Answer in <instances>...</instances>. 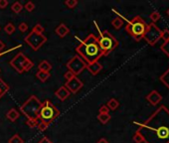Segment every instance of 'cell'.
Returning a JSON list of instances; mask_svg holds the SVG:
<instances>
[{
    "label": "cell",
    "instance_id": "30",
    "mask_svg": "<svg viewBox=\"0 0 169 143\" xmlns=\"http://www.w3.org/2000/svg\"><path fill=\"white\" fill-rule=\"evenodd\" d=\"M25 9H26L28 12H33L35 9V4L32 1H28L26 4H25Z\"/></svg>",
    "mask_w": 169,
    "mask_h": 143
},
{
    "label": "cell",
    "instance_id": "12",
    "mask_svg": "<svg viewBox=\"0 0 169 143\" xmlns=\"http://www.w3.org/2000/svg\"><path fill=\"white\" fill-rule=\"evenodd\" d=\"M86 69H87L93 76H96V75L103 70V66L100 65L99 62H93L92 64H88Z\"/></svg>",
    "mask_w": 169,
    "mask_h": 143
},
{
    "label": "cell",
    "instance_id": "16",
    "mask_svg": "<svg viewBox=\"0 0 169 143\" xmlns=\"http://www.w3.org/2000/svg\"><path fill=\"white\" fill-rule=\"evenodd\" d=\"M19 115H20V113H19V111H18L17 109L11 108V109H9L8 111H7L6 118L8 119L9 121H11V122H14V121H16L18 118H19Z\"/></svg>",
    "mask_w": 169,
    "mask_h": 143
},
{
    "label": "cell",
    "instance_id": "20",
    "mask_svg": "<svg viewBox=\"0 0 169 143\" xmlns=\"http://www.w3.org/2000/svg\"><path fill=\"white\" fill-rule=\"evenodd\" d=\"M106 106L109 107V109L110 110H116L118 106H120V102H118L117 99L116 98H110L106 103Z\"/></svg>",
    "mask_w": 169,
    "mask_h": 143
},
{
    "label": "cell",
    "instance_id": "34",
    "mask_svg": "<svg viewBox=\"0 0 169 143\" xmlns=\"http://www.w3.org/2000/svg\"><path fill=\"white\" fill-rule=\"evenodd\" d=\"M38 121H39V119H38V120H30V119H27L26 124H27L30 128H35V127H37Z\"/></svg>",
    "mask_w": 169,
    "mask_h": 143
},
{
    "label": "cell",
    "instance_id": "31",
    "mask_svg": "<svg viewBox=\"0 0 169 143\" xmlns=\"http://www.w3.org/2000/svg\"><path fill=\"white\" fill-rule=\"evenodd\" d=\"M161 50H162V52H164L165 55L169 57V41L164 42V44L161 46Z\"/></svg>",
    "mask_w": 169,
    "mask_h": 143
},
{
    "label": "cell",
    "instance_id": "24",
    "mask_svg": "<svg viewBox=\"0 0 169 143\" xmlns=\"http://www.w3.org/2000/svg\"><path fill=\"white\" fill-rule=\"evenodd\" d=\"M15 26L12 24V23H7L5 25V27H4V31H5V33L6 34H8V35H12L14 32H15Z\"/></svg>",
    "mask_w": 169,
    "mask_h": 143
},
{
    "label": "cell",
    "instance_id": "38",
    "mask_svg": "<svg viewBox=\"0 0 169 143\" xmlns=\"http://www.w3.org/2000/svg\"><path fill=\"white\" fill-rule=\"evenodd\" d=\"M110 111V109H109V107H107L106 105H102L100 107V109H99V112L100 114H107Z\"/></svg>",
    "mask_w": 169,
    "mask_h": 143
},
{
    "label": "cell",
    "instance_id": "13",
    "mask_svg": "<svg viewBox=\"0 0 169 143\" xmlns=\"http://www.w3.org/2000/svg\"><path fill=\"white\" fill-rule=\"evenodd\" d=\"M146 99L151 103L152 105H156L157 103H159L161 99H162V96L158 94L156 91H152L148 95L146 96Z\"/></svg>",
    "mask_w": 169,
    "mask_h": 143
},
{
    "label": "cell",
    "instance_id": "36",
    "mask_svg": "<svg viewBox=\"0 0 169 143\" xmlns=\"http://www.w3.org/2000/svg\"><path fill=\"white\" fill-rule=\"evenodd\" d=\"M37 127H38V129L40 130V131H45L47 128H48V125L39 120L38 121V124H37Z\"/></svg>",
    "mask_w": 169,
    "mask_h": 143
},
{
    "label": "cell",
    "instance_id": "15",
    "mask_svg": "<svg viewBox=\"0 0 169 143\" xmlns=\"http://www.w3.org/2000/svg\"><path fill=\"white\" fill-rule=\"evenodd\" d=\"M156 135L159 139H167L169 137V129L166 126H160L157 128Z\"/></svg>",
    "mask_w": 169,
    "mask_h": 143
},
{
    "label": "cell",
    "instance_id": "33",
    "mask_svg": "<svg viewBox=\"0 0 169 143\" xmlns=\"http://www.w3.org/2000/svg\"><path fill=\"white\" fill-rule=\"evenodd\" d=\"M150 19H151L153 22H156V21L159 20L160 19V14H159V12H157V11L152 12L151 14H150Z\"/></svg>",
    "mask_w": 169,
    "mask_h": 143
},
{
    "label": "cell",
    "instance_id": "18",
    "mask_svg": "<svg viewBox=\"0 0 169 143\" xmlns=\"http://www.w3.org/2000/svg\"><path fill=\"white\" fill-rule=\"evenodd\" d=\"M52 65H51V63L48 62V61H42V62H40V64L38 65V69L39 71H41V72H48V73H50V71L52 70Z\"/></svg>",
    "mask_w": 169,
    "mask_h": 143
},
{
    "label": "cell",
    "instance_id": "10",
    "mask_svg": "<svg viewBox=\"0 0 169 143\" xmlns=\"http://www.w3.org/2000/svg\"><path fill=\"white\" fill-rule=\"evenodd\" d=\"M65 87L67 88V89L71 92V94L76 95L77 92L84 87V83H83L78 77H75L72 78V80L68 81L67 83L65 84Z\"/></svg>",
    "mask_w": 169,
    "mask_h": 143
},
{
    "label": "cell",
    "instance_id": "43",
    "mask_svg": "<svg viewBox=\"0 0 169 143\" xmlns=\"http://www.w3.org/2000/svg\"><path fill=\"white\" fill-rule=\"evenodd\" d=\"M167 15H168V16H169V9H168V10H167Z\"/></svg>",
    "mask_w": 169,
    "mask_h": 143
},
{
    "label": "cell",
    "instance_id": "29",
    "mask_svg": "<svg viewBox=\"0 0 169 143\" xmlns=\"http://www.w3.org/2000/svg\"><path fill=\"white\" fill-rule=\"evenodd\" d=\"M161 81L164 83L165 85H167V88H169V70L165 73L162 77H161Z\"/></svg>",
    "mask_w": 169,
    "mask_h": 143
},
{
    "label": "cell",
    "instance_id": "25",
    "mask_svg": "<svg viewBox=\"0 0 169 143\" xmlns=\"http://www.w3.org/2000/svg\"><path fill=\"white\" fill-rule=\"evenodd\" d=\"M132 139H134V141L135 143H142V142L145 141V139H144V137H143V135L140 133L139 131L135 132L134 135V138H132Z\"/></svg>",
    "mask_w": 169,
    "mask_h": 143
},
{
    "label": "cell",
    "instance_id": "6",
    "mask_svg": "<svg viewBox=\"0 0 169 143\" xmlns=\"http://www.w3.org/2000/svg\"><path fill=\"white\" fill-rule=\"evenodd\" d=\"M9 64L18 74H23L26 73V72H29L34 67L33 62L21 52L18 53L16 56H14V58L10 61Z\"/></svg>",
    "mask_w": 169,
    "mask_h": 143
},
{
    "label": "cell",
    "instance_id": "32",
    "mask_svg": "<svg viewBox=\"0 0 169 143\" xmlns=\"http://www.w3.org/2000/svg\"><path fill=\"white\" fill-rule=\"evenodd\" d=\"M18 29L21 32V33H25L27 30H28V24L26 22H22L19 24V26H18Z\"/></svg>",
    "mask_w": 169,
    "mask_h": 143
},
{
    "label": "cell",
    "instance_id": "2",
    "mask_svg": "<svg viewBox=\"0 0 169 143\" xmlns=\"http://www.w3.org/2000/svg\"><path fill=\"white\" fill-rule=\"evenodd\" d=\"M95 24H96V28L99 30V34H100L99 37H96L99 46H100V50H102L103 55L106 56L117 47L118 42L110 33H109L107 31H100L96 22H95Z\"/></svg>",
    "mask_w": 169,
    "mask_h": 143
},
{
    "label": "cell",
    "instance_id": "7",
    "mask_svg": "<svg viewBox=\"0 0 169 143\" xmlns=\"http://www.w3.org/2000/svg\"><path fill=\"white\" fill-rule=\"evenodd\" d=\"M25 42L29 45V47L33 50V51H38L43 45L47 42V37L44 34L36 33L32 30L26 37H25Z\"/></svg>",
    "mask_w": 169,
    "mask_h": 143
},
{
    "label": "cell",
    "instance_id": "22",
    "mask_svg": "<svg viewBox=\"0 0 169 143\" xmlns=\"http://www.w3.org/2000/svg\"><path fill=\"white\" fill-rule=\"evenodd\" d=\"M23 8H24V6H23L22 4H21V3H20L19 1L14 2L13 4L11 5V10H12V11H13L14 13H16V14L20 13V12L23 10Z\"/></svg>",
    "mask_w": 169,
    "mask_h": 143
},
{
    "label": "cell",
    "instance_id": "11",
    "mask_svg": "<svg viewBox=\"0 0 169 143\" xmlns=\"http://www.w3.org/2000/svg\"><path fill=\"white\" fill-rule=\"evenodd\" d=\"M70 95H71V92L68 91L67 88L65 87V85H62V87H60L55 91V95L60 99V101H66V99L70 96Z\"/></svg>",
    "mask_w": 169,
    "mask_h": 143
},
{
    "label": "cell",
    "instance_id": "14",
    "mask_svg": "<svg viewBox=\"0 0 169 143\" xmlns=\"http://www.w3.org/2000/svg\"><path fill=\"white\" fill-rule=\"evenodd\" d=\"M55 33L58 35L59 37L64 38L70 33V29L66 26V24L65 23H61L59 26L55 29Z\"/></svg>",
    "mask_w": 169,
    "mask_h": 143
},
{
    "label": "cell",
    "instance_id": "35",
    "mask_svg": "<svg viewBox=\"0 0 169 143\" xmlns=\"http://www.w3.org/2000/svg\"><path fill=\"white\" fill-rule=\"evenodd\" d=\"M160 39H163L164 42L169 41V30L161 31V38Z\"/></svg>",
    "mask_w": 169,
    "mask_h": 143
},
{
    "label": "cell",
    "instance_id": "1",
    "mask_svg": "<svg viewBox=\"0 0 169 143\" xmlns=\"http://www.w3.org/2000/svg\"><path fill=\"white\" fill-rule=\"evenodd\" d=\"M76 52L78 56L87 63V65L99 62V60L103 56L96 37L93 34H90L84 41L81 42V44L76 48Z\"/></svg>",
    "mask_w": 169,
    "mask_h": 143
},
{
    "label": "cell",
    "instance_id": "26",
    "mask_svg": "<svg viewBox=\"0 0 169 143\" xmlns=\"http://www.w3.org/2000/svg\"><path fill=\"white\" fill-rule=\"evenodd\" d=\"M8 143H24L23 139L20 137L19 134H14L8 140Z\"/></svg>",
    "mask_w": 169,
    "mask_h": 143
},
{
    "label": "cell",
    "instance_id": "5",
    "mask_svg": "<svg viewBox=\"0 0 169 143\" xmlns=\"http://www.w3.org/2000/svg\"><path fill=\"white\" fill-rule=\"evenodd\" d=\"M60 110L49 99H46L44 102H42L38 118L49 126V124H51L60 115Z\"/></svg>",
    "mask_w": 169,
    "mask_h": 143
},
{
    "label": "cell",
    "instance_id": "8",
    "mask_svg": "<svg viewBox=\"0 0 169 143\" xmlns=\"http://www.w3.org/2000/svg\"><path fill=\"white\" fill-rule=\"evenodd\" d=\"M66 66L68 68V71L72 72V73L77 77L78 75H80L82 72L87 68V63H86L81 57L74 56L73 58L67 63Z\"/></svg>",
    "mask_w": 169,
    "mask_h": 143
},
{
    "label": "cell",
    "instance_id": "41",
    "mask_svg": "<svg viewBox=\"0 0 169 143\" xmlns=\"http://www.w3.org/2000/svg\"><path fill=\"white\" fill-rule=\"evenodd\" d=\"M5 49V44L0 40V54H2V51Z\"/></svg>",
    "mask_w": 169,
    "mask_h": 143
},
{
    "label": "cell",
    "instance_id": "17",
    "mask_svg": "<svg viewBox=\"0 0 169 143\" xmlns=\"http://www.w3.org/2000/svg\"><path fill=\"white\" fill-rule=\"evenodd\" d=\"M36 78H37L38 80L41 81V83H46V81H48L50 78H51V74L48 73V72L38 71L37 74H36Z\"/></svg>",
    "mask_w": 169,
    "mask_h": 143
},
{
    "label": "cell",
    "instance_id": "23",
    "mask_svg": "<svg viewBox=\"0 0 169 143\" xmlns=\"http://www.w3.org/2000/svg\"><path fill=\"white\" fill-rule=\"evenodd\" d=\"M96 118L99 119L100 123L106 124L110 120V113H107V114H100L99 113V115L96 116Z\"/></svg>",
    "mask_w": 169,
    "mask_h": 143
},
{
    "label": "cell",
    "instance_id": "37",
    "mask_svg": "<svg viewBox=\"0 0 169 143\" xmlns=\"http://www.w3.org/2000/svg\"><path fill=\"white\" fill-rule=\"evenodd\" d=\"M75 77H76V76H75V75L72 73V72H70V71H68V72H66V73L64 74V78H65V80H67V81L72 80V78H75Z\"/></svg>",
    "mask_w": 169,
    "mask_h": 143
},
{
    "label": "cell",
    "instance_id": "19",
    "mask_svg": "<svg viewBox=\"0 0 169 143\" xmlns=\"http://www.w3.org/2000/svg\"><path fill=\"white\" fill-rule=\"evenodd\" d=\"M9 85H7L4 81L2 80L1 78H0V98H2L3 95H4L7 91H9Z\"/></svg>",
    "mask_w": 169,
    "mask_h": 143
},
{
    "label": "cell",
    "instance_id": "39",
    "mask_svg": "<svg viewBox=\"0 0 169 143\" xmlns=\"http://www.w3.org/2000/svg\"><path fill=\"white\" fill-rule=\"evenodd\" d=\"M7 5H8L7 0H0V9H5Z\"/></svg>",
    "mask_w": 169,
    "mask_h": 143
},
{
    "label": "cell",
    "instance_id": "28",
    "mask_svg": "<svg viewBox=\"0 0 169 143\" xmlns=\"http://www.w3.org/2000/svg\"><path fill=\"white\" fill-rule=\"evenodd\" d=\"M33 30L34 32H36V33H39V34H43L45 32V29H44V27L42 26V25L40 23H38V24H36L35 26L33 27Z\"/></svg>",
    "mask_w": 169,
    "mask_h": 143
},
{
    "label": "cell",
    "instance_id": "27",
    "mask_svg": "<svg viewBox=\"0 0 169 143\" xmlns=\"http://www.w3.org/2000/svg\"><path fill=\"white\" fill-rule=\"evenodd\" d=\"M65 5H66L68 8L73 9L78 5V1L77 0H67V1H65Z\"/></svg>",
    "mask_w": 169,
    "mask_h": 143
},
{
    "label": "cell",
    "instance_id": "9",
    "mask_svg": "<svg viewBox=\"0 0 169 143\" xmlns=\"http://www.w3.org/2000/svg\"><path fill=\"white\" fill-rule=\"evenodd\" d=\"M143 38L145 39L148 44L154 45L161 38V31L154 24H149L147 26V29Z\"/></svg>",
    "mask_w": 169,
    "mask_h": 143
},
{
    "label": "cell",
    "instance_id": "40",
    "mask_svg": "<svg viewBox=\"0 0 169 143\" xmlns=\"http://www.w3.org/2000/svg\"><path fill=\"white\" fill-rule=\"evenodd\" d=\"M38 143H53V142H52L51 140H50V139H49L48 137H43Z\"/></svg>",
    "mask_w": 169,
    "mask_h": 143
},
{
    "label": "cell",
    "instance_id": "21",
    "mask_svg": "<svg viewBox=\"0 0 169 143\" xmlns=\"http://www.w3.org/2000/svg\"><path fill=\"white\" fill-rule=\"evenodd\" d=\"M111 25L113 26V28H116L117 30L120 29L123 25V20L121 19L120 17H116L114 19L111 21Z\"/></svg>",
    "mask_w": 169,
    "mask_h": 143
},
{
    "label": "cell",
    "instance_id": "3",
    "mask_svg": "<svg viewBox=\"0 0 169 143\" xmlns=\"http://www.w3.org/2000/svg\"><path fill=\"white\" fill-rule=\"evenodd\" d=\"M42 102L36 95H31L29 98L20 106V111L22 112L27 119L38 120L39 111H40Z\"/></svg>",
    "mask_w": 169,
    "mask_h": 143
},
{
    "label": "cell",
    "instance_id": "4",
    "mask_svg": "<svg viewBox=\"0 0 169 143\" xmlns=\"http://www.w3.org/2000/svg\"><path fill=\"white\" fill-rule=\"evenodd\" d=\"M147 26H148V25L144 22V20H143L142 18H140L139 16H136L127 24L125 30H127V33L130 35L135 41L138 42L144 37Z\"/></svg>",
    "mask_w": 169,
    "mask_h": 143
},
{
    "label": "cell",
    "instance_id": "42",
    "mask_svg": "<svg viewBox=\"0 0 169 143\" xmlns=\"http://www.w3.org/2000/svg\"><path fill=\"white\" fill-rule=\"evenodd\" d=\"M96 143H110V142L107 141L106 138H100V140H99L98 142H96Z\"/></svg>",
    "mask_w": 169,
    "mask_h": 143
}]
</instances>
